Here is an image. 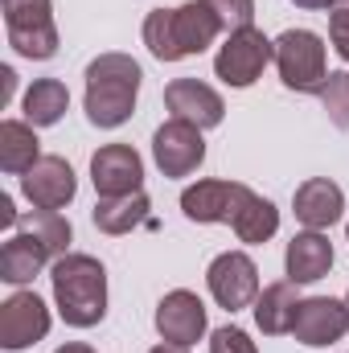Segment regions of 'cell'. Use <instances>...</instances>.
Instances as JSON below:
<instances>
[{"instance_id": "obj_1", "label": "cell", "mask_w": 349, "mask_h": 353, "mask_svg": "<svg viewBox=\"0 0 349 353\" xmlns=\"http://www.w3.org/2000/svg\"><path fill=\"white\" fill-rule=\"evenodd\" d=\"M222 33L218 12L206 0H189L181 8H152L144 17V46L157 62H181L206 54Z\"/></svg>"}, {"instance_id": "obj_2", "label": "cell", "mask_w": 349, "mask_h": 353, "mask_svg": "<svg viewBox=\"0 0 349 353\" xmlns=\"http://www.w3.org/2000/svg\"><path fill=\"white\" fill-rule=\"evenodd\" d=\"M144 83V70L132 54H99L87 66V119L94 128L111 132L123 128L136 111V94Z\"/></svg>"}, {"instance_id": "obj_3", "label": "cell", "mask_w": 349, "mask_h": 353, "mask_svg": "<svg viewBox=\"0 0 349 353\" xmlns=\"http://www.w3.org/2000/svg\"><path fill=\"white\" fill-rule=\"evenodd\" d=\"M54 308L70 329H94L107 316V271L94 255L70 251L50 267Z\"/></svg>"}, {"instance_id": "obj_4", "label": "cell", "mask_w": 349, "mask_h": 353, "mask_svg": "<svg viewBox=\"0 0 349 353\" xmlns=\"http://www.w3.org/2000/svg\"><path fill=\"white\" fill-rule=\"evenodd\" d=\"M275 70L279 83L296 94H321L333 74L325 58V41L312 29H288L275 37Z\"/></svg>"}, {"instance_id": "obj_5", "label": "cell", "mask_w": 349, "mask_h": 353, "mask_svg": "<svg viewBox=\"0 0 349 353\" xmlns=\"http://www.w3.org/2000/svg\"><path fill=\"white\" fill-rule=\"evenodd\" d=\"M4 29L8 46L29 62H46L58 54V25L50 0H4Z\"/></svg>"}, {"instance_id": "obj_6", "label": "cell", "mask_w": 349, "mask_h": 353, "mask_svg": "<svg viewBox=\"0 0 349 353\" xmlns=\"http://www.w3.org/2000/svg\"><path fill=\"white\" fill-rule=\"evenodd\" d=\"M267 62H275V41L263 37V29L247 25V29H230V37L222 41L218 58H214V74L235 90H247L263 70Z\"/></svg>"}, {"instance_id": "obj_7", "label": "cell", "mask_w": 349, "mask_h": 353, "mask_svg": "<svg viewBox=\"0 0 349 353\" xmlns=\"http://www.w3.org/2000/svg\"><path fill=\"white\" fill-rule=\"evenodd\" d=\"M251 193L255 189L243 185V181H214V176H206V181H197V185H189L181 193V210H185L189 222H201V226H214V222L235 226V218L243 214Z\"/></svg>"}, {"instance_id": "obj_8", "label": "cell", "mask_w": 349, "mask_h": 353, "mask_svg": "<svg viewBox=\"0 0 349 353\" xmlns=\"http://www.w3.org/2000/svg\"><path fill=\"white\" fill-rule=\"evenodd\" d=\"M206 288L218 300V308H226V312L255 308V300H259V267L247 251H226V255H218L210 263Z\"/></svg>"}, {"instance_id": "obj_9", "label": "cell", "mask_w": 349, "mask_h": 353, "mask_svg": "<svg viewBox=\"0 0 349 353\" xmlns=\"http://www.w3.org/2000/svg\"><path fill=\"white\" fill-rule=\"evenodd\" d=\"M50 333V308L37 292H12L0 304V350L21 353Z\"/></svg>"}, {"instance_id": "obj_10", "label": "cell", "mask_w": 349, "mask_h": 353, "mask_svg": "<svg viewBox=\"0 0 349 353\" xmlns=\"http://www.w3.org/2000/svg\"><path fill=\"white\" fill-rule=\"evenodd\" d=\"M152 161L165 176H189L201 169L206 161V140H201V128L185 123V119H169L157 128L152 136Z\"/></svg>"}, {"instance_id": "obj_11", "label": "cell", "mask_w": 349, "mask_h": 353, "mask_svg": "<svg viewBox=\"0 0 349 353\" xmlns=\"http://www.w3.org/2000/svg\"><path fill=\"white\" fill-rule=\"evenodd\" d=\"M346 333H349L346 300H333V296H308V300H300L296 321H292V337L300 345L325 350V345H337Z\"/></svg>"}, {"instance_id": "obj_12", "label": "cell", "mask_w": 349, "mask_h": 353, "mask_svg": "<svg viewBox=\"0 0 349 353\" xmlns=\"http://www.w3.org/2000/svg\"><path fill=\"white\" fill-rule=\"evenodd\" d=\"M21 193L29 197L33 210H66L79 193V176L66 157H41L21 176Z\"/></svg>"}, {"instance_id": "obj_13", "label": "cell", "mask_w": 349, "mask_h": 353, "mask_svg": "<svg viewBox=\"0 0 349 353\" xmlns=\"http://www.w3.org/2000/svg\"><path fill=\"white\" fill-rule=\"evenodd\" d=\"M90 181L99 197H119L144 189V161L132 144H103L90 157Z\"/></svg>"}, {"instance_id": "obj_14", "label": "cell", "mask_w": 349, "mask_h": 353, "mask_svg": "<svg viewBox=\"0 0 349 353\" xmlns=\"http://www.w3.org/2000/svg\"><path fill=\"white\" fill-rule=\"evenodd\" d=\"M206 325H210L206 304H201V296L189 292V288H177V292H169V296L157 304V333H161V341L197 345V341L206 337Z\"/></svg>"}, {"instance_id": "obj_15", "label": "cell", "mask_w": 349, "mask_h": 353, "mask_svg": "<svg viewBox=\"0 0 349 353\" xmlns=\"http://www.w3.org/2000/svg\"><path fill=\"white\" fill-rule=\"evenodd\" d=\"M165 107L173 111V119H185L201 132L218 128L226 119V103L222 94L210 87V83H197V79H173L165 87Z\"/></svg>"}, {"instance_id": "obj_16", "label": "cell", "mask_w": 349, "mask_h": 353, "mask_svg": "<svg viewBox=\"0 0 349 353\" xmlns=\"http://www.w3.org/2000/svg\"><path fill=\"white\" fill-rule=\"evenodd\" d=\"M292 210L304 222V230H329L333 222H341L346 214V193L337 181L329 176H308L304 185H296L292 193Z\"/></svg>"}, {"instance_id": "obj_17", "label": "cell", "mask_w": 349, "mask_h": 353, "mask_svg": "<svg viewBox=\"0 0 349 353\" xmlns=\"http://www.w3.org/2000/svg\"><path fill=\"white\" fill-rule=\"evenodd\" d=\"M333 267V243L325 230H300L292 234L288 251H283V271L292 283H317L325 279Z\"/></svg>"}, {"instance_id": "obj_18", "label": "cell", "mask_w": 349, "mask_h": 353, "mask_svg": "<svg viewBox=\"0 0 349 353\" xmlns=\"http://www.w3.org/2000/svg\"><path fill=\"white\" fill-rule=\"evenodd\" d=\"M54 263V255L25 230H17L4 247H0V279L12 283V288H25L41 275V267Z\"/></svg>"}, {"instance_id": "obj_19", "label": "cell", "mask_w": 349, "mask_h": 353, "mask_svg": "<svg viewBox=\"0 0 349 353\" xmlns=\"http://www.w3.org/2000/svg\"><path fill=\"white\" fill-rule=\"evenodd\" d=\"M296 288L300 283L279 279V283H267L259 292V300H255V325H259V333H267V337L292 333V321H296V308H300V292Z\"/></svg>"}, {"instance_id": "obj_20", "label": "cell", "mask_w": 349, "mask_h": 353, "mask_svg": "<svg viewBox=\"0 0 349 353\" xmlns=\"http://www.w3.org/2000/svg\"><path fill=\"white\" fill-rule=\"evenodd\" d=\"M37 161H41L37 128L25 119H4L0 123V169L8 176H25Z\"/></svg>"}, {"instance_id": "obj_21", "label": "cell", "mask_w": 349, "mask_h": 353, "mask_svg": "<svg viewBox=\"0 0 349 353\" xmlns=\"http://www.w3.org/2000/svg\"><path fill=\"white\" fill-rule=\"evenodd\" d=\"M148 193L136 189V193H119V197H99L94 201V226L103 234H132L140 222H148Z\"/></svg>"}, {"instance_id": "obj_22", "label": "cell", "mask_w": 349, "mask_h": 353, "mask_svg": "<svg viewBox=\"0 0 349 353\" xmlns=\"http://www.w3.org/2000/svg\"><path fill=\"white\" fill-rule=\"evenodd\" d=\"M21 107H25V123H33V128H54V123L66 115V107H70V90H66L62 79H37L33 87L25 90Z\"/></svg>"}, {"instance_id": "obj_23", "label": "cell", "mask_w": 349, "mask_h": 353, "mask_svg": "<svg viewBox=\"0 0 349 353\" xmlns=\"http://www.w3.org/2000/svg\"><path fill=\"white\" fill-rule=\"evenodd\" d=\"M17 230L33 234V239L54 255V259L70 255V239H74V230H70V222H66L58 210H33V214L17 218Z\"/></svg>"}, {"instance_id": "obj_24", "label": "cell", "mask_w": 349, "mask_h": 353, "mask_svg": "<svg viewBox=\"0 0 349 353\" xmlns=\"http://www.w3.org/2000/svg\"><path fill=\"white\" fill-rule=\"evenodd\" d=\"M275 230H279V210H275L267 197L251 193V201H247V205H243V214L235 218V234H239V243L259 247V243H267Z\"/></svg>"}, {"instance_id": "obj_25", "label": "cell", "mask_w": 349, "mask_h": 353, "mask_svg": "<svg viewBox=\"0 0 349 353\" xmlns=\"http://www.w3.org/2000/svg\"><path fill=\"white\" fill-rule=\"evenodd\" d=\"M321 103H325L329 119L349 132V70H333L329 74V83L321 90Z\"/></svg>"}, {"instance_id": "obj_26", "label": "cell", "mask_w": 349, "mask_h": 353, "mask_svg": "<svg viewBox=\"0 0 349 353\" xmlns=\"http://www.w3.org/2000/svg\"><path fill=\"white\" fill-rule=\"evenodd\" d=\"M206 4L218 12L222 29H247L255 21V0H206Z\"/></svg>"}, {"instance_id": "obj_27", "label": "cell", "mask_w": 349, "mask_h": 353, "mask_svg": "<svg viewBox=\"0 0 349 353\" xmlns=\"http://www.w3.org/2000/svg\"><path fill=\"white\" fill-rule=\"evenodd\" d=\"M210 353H259V345L251 341V333H243L235 325H222L210 337Z\"/></svg>"}, {"instance_id": "obj_28", "label": "cell", "mask_w": 349, "mask_h": 353, "mask_svg": "<svg viewBox=\"0 0 349 353\" xmlns=\"http://www.w3.org/2000/svg\"><path fill=\"white\" fill-rule=\"evenodd\" d=\"M329 41L337 50V58L349 62V0H333V8H329Z\"/></svg>"}, {"instance_id": "obj_29", "label": "cell", "mask_w": 349, "mask_h": 353, "mask_svg": "<svg viewBox=\"0 0 349 353\" xmlns=\"http://www.w3.org/2000/svg\"><path fill=\"white\" fill-rule=\"evenodd\" d=\"M0 226H17V210H12V197L8 193L0 197Z\"/></svg>"}, {"instance_id": "obj_30", "label": "cell", "mask_w": 349, "mask_h": 353, "mask_svg": "<svg viewBox=\"0 0 349 353\" xmlns=\"http://www.w3.org/2000/svg\"><path fill=\"white\" fill-rule=\"evenodd\" d=\"M296 8H304V12H321V8H333V0H292Z\"/></svg>"}, {"instance_id": "obj_31", "label": "cell", "mask_w": 349, "mask_h": 353, "mask_svg": "<svg viewBox=\"0 0 349 353\" xmlns=\"http://www.w3.org/2000/svg\"><path fill=\"white\" fill-rule=\"evenodd\" d=\"M148 353H189V345H173V341H161L157 350H148Z\"/></svg>"}, {"instance_id": "obj_32", "label": "cell", "mask_w": 349, "mask_h": 353, "mask_svg": "<svg viewBox=\"0 0 349 353\" xmlns=\"http://www.w3.org/2000/svg\"><path fill=\"white\" fill-rule=\"evenodd\" d=\"M54 353H94L90 345H83V341H66L62 350H54Z\"/></svg>"}, {"instance_id": "obj_33", "label": "cell", "mask_w": 349, "mask_h": 353, "mask_svg": "<svg viewBox=\"0 0 349 353\" xmlns=\"http://www.w3.org/2000/svg\"><path fill=\"white\" fill-rule=\"evenodd\" d=\"M346 308H349V292H346Z\"/></svg>"}, {"instance_id": "obj_34", "label": "cell", "mask_w": 349, "mask_h": 353, "mask_svg": "<svg viewBox=\"0 0 349 353\" xmlns=\"http://www.w3.org/2000/svg\"><path fill=\"white\" fill-rule=\"evenodd\" d=\"M346 234H349V226H346Z\"/></svg>"}]
</instances>
